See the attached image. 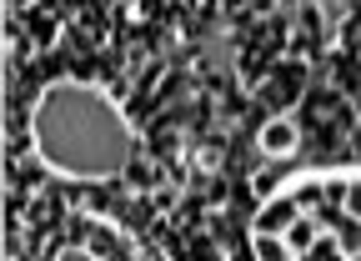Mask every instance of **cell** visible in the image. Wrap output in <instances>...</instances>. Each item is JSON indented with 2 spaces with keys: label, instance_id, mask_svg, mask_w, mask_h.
<instances>
[{
  "label": "cell",
  "instance_id": "6da1fadb",
  "mask_svg": "<svg viewBox=\"0 0 361 261\" xmlns=\"http://www.w3.org/2000/svg\"><path fill=\"white\" fill-rule=\"evenodd\" d=\"M30 146L66 181H111L130 166V121L126 111L85 80H56L30 111Z\"/></svg>",
  "mask_w": 361,
  "mask_h": 261
},
{
  "label": "cell",
  "instance_id": "7a4b0ae2",
  "mask_svg": "<svg viewBox=\"0 0 361 261\" xmlns=\"http://www.w3.org/2000/svg\"><path fill=\"white\" fill-rule=\"evenodd\" d=\"M256 146H261V156H271V161L296 156V151H301V126H296V116H291V111H286V116H271V121L261 126Z\"/></svg>",
  "mask_w": 361,
  "mask_h": 261
},
{
  "label": "cell",
  "instance_id": "3957f363",
  "mask_svg": "<svg viewBox=\"0 0 361 261\" xmlns=\"http://www.w3.org/2000/svg\"><path fill=\"white\" fill-rule=\"evenodd\" d=\"M301 216V201L291 196V191H281V196H271V201H261V211H256V221H251V236H286V226Z\"/></svg>",
  "mask_w": 361,
  "mask_h": 261
},
{
  "label": "cell",
  "instance_id": "277c9868",
  "mask_svg": "<svg viewBox=\"0 0 361 261\" xmlns=\"http://www.w3.org/2000/svg\"><path fill=\"white\" fill-rule=\"evenodd\" d=\"M316 241H322V221H316V216H311V211H301V216H296V221L286 226V246H291L296 256H306V251H311Z\"/></svg>",
  "mask_w": 361,
  "mask_h": 261
},
{
  "label": "cell",
  "instance_id": "5b68a950",
  "mask_svg": "<svg viewBox=\"0 0 361 261\" xmlns=\"http://www.w3.org/2000/svg\"><path fill=\"white\" fill-rule=\"evenodd\" d=\"M251 251H256V261H301L286 246V236H251Z\"/></svg>",
  "mask_w": 361,
  "mask_h": 261
},
{
  "label": "cell",
  "instance_id": "8992f818",
  "mask_svg": "<svg viewBox=\"0 0 361 261\" xmlns=\"http://www.w3.org/2000/svg\"><path fill=\"white\" fill-rule=\"evenodd\" d=\"M281 181H286V171L271 161V166H261L256 176H251V191H256L261 201H271V196H281Z\"/></svg>",
  "mask_w": 361,
  "mask_h": 261
},
{
  "label": "cell",
  "instance_id": "52a82bcc",
  "mask_svg": "<svg viewBox=\"0 0 361 261\" xmlns=\"http://www.w3.org/2000/svg\"><path fill=\"white\" fill-rule=\"evenodd\" d=\"M346 216H356V221H361V176L346 181Z\"/></svg>",
  "mask_w": 361,
  "mask_h": 261
},
{
  "label": "cell",
  "instance_id": "ba28073f",
  "mask_svg": "<svg viewBox=\"0 0 361 261\" xmlns=\"http://www.w3.org/2000/svg\"><path fill=\"white\" fill-rule=\"evenodd\" d=\"M126 171H130V186H151V166H141V161H130Z\"/></svg>",
  "mask_w": 361,
  "mask_h": 261
},
{
  "label": "cell",
  "instance_id": "9c48e42d",
  "mask_svg": "<svg viewBox=\"0 0 361 261\" xmlns=\"http://www.w3.org/2000/svg\"><path fill=\"white\" fill-rule=\"evenodd\" d=\"M56 261H101V256H96V251H85V246H66Z\"/></svg>",
  "mask_w": 361,
  "mask_h": 261
}]
</instances>
